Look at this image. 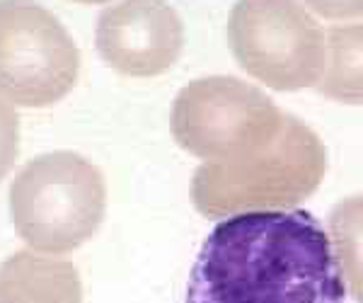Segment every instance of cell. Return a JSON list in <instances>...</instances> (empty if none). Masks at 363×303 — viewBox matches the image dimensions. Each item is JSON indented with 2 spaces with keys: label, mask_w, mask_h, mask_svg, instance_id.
Segmentation results:
<instances>
[{
  "label": "cell",
  "mask_w": 363,
  "mask_h": 303,
  "mask_svg": "<svg viewBox=\"0 0 363 303\" xmlns=\"http://www.w3.org/2000/svg\"><path fill=\"white\" fill-rule=\"evenodd\" d=\"M0 303H83V284L70 262L20 250L0 265Z\"/></svg>",
  "instance_id": "obj_8"
},
{
  "label": "cell",
  "mask_w": 363,
  "mask_h": 303,
  "mask_svg": "<svg viewBox=\"0 0 363 303\" xmlns=\"http://www.w3.org/2000/svg\"><path fill=\"white\" fill-rule=\"evenodd\" d=\"M330 63L322 73L325 97L344 104H363V22L330 29Z\"/></svg>",
  "instance_id": "obj_9"
},
{
  "label": "cell",
  "mask_w": 363,
  "mask_h": 303,
  "mask_svg": "<svg viewBox=\"0 0 363 303\" xmlns=\"http://www.w3.org/2000/svg\"><path fill=\"white\" fill-rule=\"evenodd\" d=\"M95 44L116 73L153 78L179 58L184 25L165 0H121L99 15Z\"/></svg>",
  "instance_id": "obj_7"
},
{
  "label": "cell",
  "mask_w": 363,
  "mask_h": 303,
  "mask_svg": "<svg viewBox=\"0 0 363 303\" xmlns=\"http://www.w3.org/2000/svg\"><path fill=\"white\" fill-rule=\"evenodd\" d=\"M327 155L320 136L286 114L279 138L240 162H203L191 177V202L206 219L298 206L320 187Z\"/></svg>",
  "instance_id": "obj_2"
},
{
  "label": "cell",
  "mask_w": 363,
  "mask_h": 303,
  "mask_svg": "<svg viewBox=\"0 0 363 303\" xmlns=\"http://www.w3.org/2000/svg\"><path fill=\"white\" fill-rule=\"evenodd\" d=\"M286 114L259 87L233 75H208L182 87L169 114L172 136L206 162H240L279 138Z\"/></svg>",
  "instance_id": "obj_4"
},
{
  "label": "cell",
  "mask_w": 363,
  "mask_h": 303,
  "mask_svg": "<svg viewBox=\"0 0 363 303\" xmlns=\"http://www.w3.org/2000/svg\"><path fill=\"white\" fill-rule=\"evenodd\" d=\"M330 236L313 214L255 211L220 221L191 267L184 303H344Z\"/></svg>",
  "instance_id": "obj_1"
},
{
  "label": "cell",
  "mask_w": 363,
  "mask_h": 303,
  "mask_svg": "<svg viewBox=\"0 0 363 303\" xmlns=\"http://www.w3.org/2000/svg\"><path fill=\"white\" fill-rule=\"evenodd\" d=\"M75 3H87V5H95V3H107V0H75Z\"/></svg>",
  "instance_id": "obj_13"
},
{
  "label": "cell",
  "mask_w": 363,
  "mask_h": 303,
  "mask_svg": "<svg viewBox=\"0 0 363 303\" xmlns=\"http://www.w3.org/2000/svg\"><path fill=\"white\" fill-rule=\"evenodd\" d=\"M310 8L330 20H349L363 15V0H306Z\"/></svg>",
  "instance_id": "obj_12"
},
{
  "label": "cell",
  "mask_w": 363,
  "mask_h": 303,
  "mask_svg": "<svg viewBox=\"0 0 363 303\" xmlns=\"http://www.w3.org/2000/svg\"><path fill=\"white\" fill-rule=\"evenodd\" d=\"M228 44L252 78L272 90H303L327 66L325 29L298 0H238Z\"/></svg>",
  "instance_id": "obj_5"
},
{
  "label": "cell",
  "mask_w": 363,
  "mask_h": 303,
  "mask_svg": "<svg viewBox=\"0 0 363 303\" xmlns=\"http://www.w3.org/2000/svg\"><path fill=\"white\" fill-rule=\"evenodd\" d=\"M78 46L34 0H0V95L22 107H49L73 90Z\"/></svg>",
  "instance_id": "obj_6"
},
{
  "label": "cell",
  "mask_w": 363,
  "mask_h": 303,
  "mask_svg": "<svg viewBox=\"0 0 363 303\" xmlns=\"http://www.w3.org/2000/svg\"><path fill=\"white\" fill-rule=\"evenodd\" d=\"M330 233L344 287L356 303H363V197L337 204L330 216Z\"/></svg>",
  "instance_id": "obj_10"
},
{
  "label": "cell",
  "mask_w": 363,
  "mask_h": 303,
  "mask_svg": "<svg viewBox=\"0 0 363 303\" xmlns=\"http://www.w3.org/2000/svg\"><path fill=\"white\" fill-rule=\"evenodd\" d=\"M20 153V116L13 104L0 97V180L13 170Z\"/></svg>",
  "instance_id": "obj_11"
},
{
  "label": "cell",
  "mask_w": 363,
  "mask_h": 303,
  "mask_svg": "<svg viewBox=\"0 0 363 303\" xmlns=\"http://www.w3.org/2000/svg\"><path fill=\"white\" fill-rule=\"evenodd\" d=\"M15 233L32 250L66 255L95 236L107 209L99 167L70 150L37 155L8 194Z\"/></svg>",
  "instance_id": "obj_3"
}]
</instances>
